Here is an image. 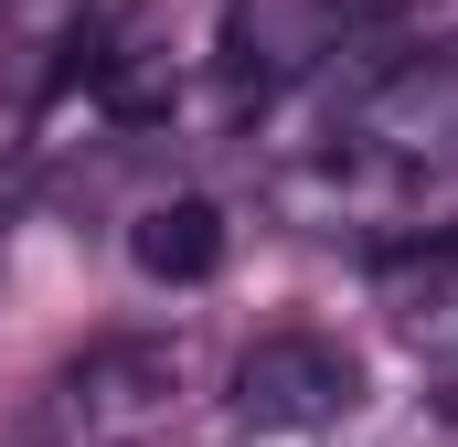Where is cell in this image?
<instances>
[{"mask_svg":"<svg viewBox=\"0 0 458 447\" xmlns=\"http://www.w3.org/2000/svg\"><path fill=\"white\" fill-rule=\"evenodd\" d=\"M128 266H139L149 288H203V277L225 266V203H203V192H160V203H139V224H128Z\"/></svg>","mask_w":458,"mask_h":447,"instance_id":"4","label":"cell"},{"mask_svg":"<svg viewBox=\"0 0 458 447\" xmlns=\"http://www.w3.org/2000/svg\"><path fill=\"white\" fill-rule=\"evenodd\" d=\"M171 394H182V351L171 341H97L86 362H64V426L97 447L149 437L171 416Z\"/></svg>","mask_w":458,"mask_h":447,"instance_id":"2","label":"cell"},{"mask_svg":"<svg viewBox=\"0 0 458 447\" xmlns=\"http://www.w3.org/2000/svg\"><path fill=\"white\" fill-rule=\"evenodd\" d=\"M362 139H373L384 160L458 171V43H448V54H416V64H394V75L362 97Z\"/></svg>","mask_w":458,"mask_h":447,"instance_id":"3","label":"cell"},{"mask_svg":"<svg viewBox=\"0 0 458 447\" xmlns=\"http://www.w3.org/2000/svg\"><path fill=\"white\" fill-rule=\"evenodd\" d=\"M352 394H362V362L320 331H267L245 362H234V405L245 426H331Z\"/></svg>","mask_w":458,"mask_h":447,"instance_id":"1","label":"cell"}]
</instances>
